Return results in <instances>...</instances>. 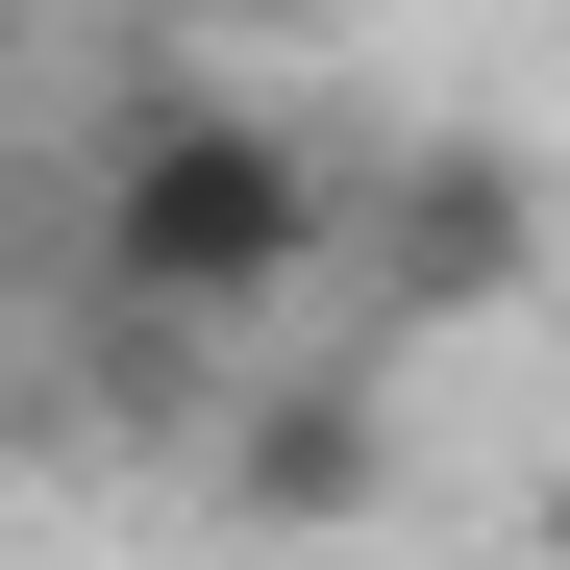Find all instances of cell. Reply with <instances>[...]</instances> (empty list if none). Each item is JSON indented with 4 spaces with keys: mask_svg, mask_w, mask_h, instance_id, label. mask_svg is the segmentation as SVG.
Returning a JSON list of instances; mask_svg holds the SVG:
<instances>
[{
    "mask_svg": "<svg viewBox=\"0 0 570 570\" xmlns=\"http://www.w3.org/2000/svg\"><path fill=\"white\" fill-rule=\"evenodd\" d=\"M323 224H347V174L273 100H125L100 125V298H149V323H273L323 273Z\"/></svg>",
    "mask_w": 570,
    "mask_h": 570,
    "instance_id": "obj_1",
    "label": "cell"
},
{
    "mask_svg": "<svg viewBox=\"0 0 570 570\" xmlns=\"http://www.w3.org/2000/svg\"><path fill=\"white\" fill-rule=\"evenodd\" d=\"M0 471H26V372H0Z\"/></svg>",
    "mask_w": 570,
    "mask_h": 570,
    "instance_id": "obj_5",
    "label": "cell"
},
{
    "mask_svg": "<svg viewBox=\"0 0 570 570\" xmlns=\"http://www.w3.org/2000/svg\"><path fill=\"white\" fill-rule=\"evenodd\" d=\"M372 248H397V298H521V273H546V199H521V149L497 125H446V149H397V199H372Z\"/></svg>",
    "mask_w": 570,
    "mask_h": 570,
    "instance_id": "obj_3",
    "label": "cell"
},
{
    "mask_svg": "<svg viewBox=\"0 0 570 570\" xmlns=\"http://www.w3.org/2000/svg\"><path fill=\"white\" fill-rule=\"evenodd\" d=\"M224 546H372L397 521V422H372V372H248L224 446H199Z\"/></svg>",
    "mask_w": 570,
    "mask_h": 570,
    "instance_id": "obj_2",
    "label": "cell"
},
{
    "mask_svg": "<svg viewBox=\"0 0 570 570\" xmlns=\"http://www.w3.org/2000/svg\"><path fill=\"white\" fill-rule=\"evenodd\" d=\"M521 546H546V570H570V471H546V497H521Z\"/></svg>",
    "mask_w": 570,
    "mask_h": 570,
    "instance_id": "obj_4",
    "label": "cell"
}]
</instances>
